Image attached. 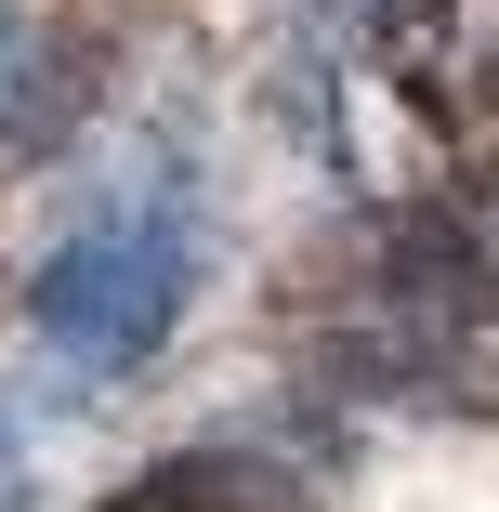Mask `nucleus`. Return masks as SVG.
<instances>
[{"instance_id": "f257e3e1", "label": "nucleus", "mask_w": 499, "mask_h": 512, "mask_svg": "<svg viewBox=\"0 0 499 512\" xmlns=\"http://www.w3.org/2000/svg\"><path fill=\"white\" fill-rule=\"evenodd\" d=\"M197 197L184 184H145V197H106L92 224H66L40 263H27V329L53 342V368L79 381H132L171 355L184 302H197Z\"/></svg>"}, {"instance_id": "f03ea898", "label": "nucleus", "mask_w": 499, "mask_h": 512, "mask_svg": "<svg viewBox=\"0 0 499 512\" xmlns=\"http://www.w3.org/2000/svg\"><path fill=\"white\" fill-rule=\"evenodd\" d=\"M92 119V40L66 27V14H0V171H27V158H53L66 132Z\"/></svg>"}]
</instances>
